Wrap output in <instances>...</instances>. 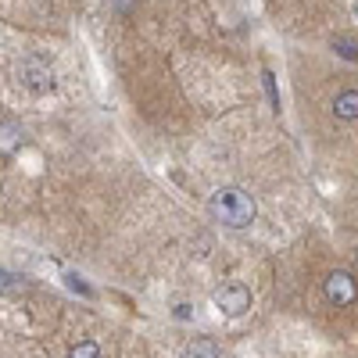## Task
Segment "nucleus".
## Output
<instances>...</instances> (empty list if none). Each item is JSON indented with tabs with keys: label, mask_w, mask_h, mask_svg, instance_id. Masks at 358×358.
Returning a JSON list of instances; mask_svg holds the SVG:
<instances>
[{
	"label": "nucleus",
	"mask_w": 358,
	"mask_h": 358,
	"mask_svg": "<svg viewBox=\"0 0 358 358\" xmlns=\"http://www.w3.org/2000/svg\"><path fill=\"white\" fill-rule=\"evenodd\" d=\"M326 297H330V305H337V308L355 305V297H358V283H355V276L344 273V268L330 273V276H326Z\"/></svg>",
	"instance_id": "20e7f679"
},
{
	"label": "nucleus",
	"mask_w": 358,
	"mask_h": 358,
	"mask_svg": "<svg viewBox=\"0 0 358 358\" xmlns=\"http://www.w3.org/2000/svg\"><path fill=\"white\" fill-rule=\"evenodd\" d=\"M355 18H358V0H355Z\"/></svg>",
	"instance_id": "ddd939ff"
},
{
	"label": "nucleus",
	"mask_w": 358,
	"mask_h": 358,
	"mask_svg": "<svg viewBox=\"0 0 358 358\" xmlns=\"http://www.w3.org/2000/svg\"><path fill=\"white\" fill-rule=\"evenodd\" d=\"M18 147H25V129H22V122H15V118H4V122H0V155L11 158Z\"/></svg>",
	"instance_id": "39448f33"
},
{
	"label": "nucleus",
	"mask_w": 358,
	"mask_h": 358,
	"mask_svg": "<svg viewBox=\"0 0 358 358\" xmlns=\"http://www.w3.org/2000/svg\"><path fill=\"white\" fill-rule=\"evenodd\" d=\"M334 50L344 62H358V40L355 36H334Z\"/></svg>",
	"instance_id": "6e6552de"
},
{
	"label": "nucleus",
	"mask_w": 358,
	"mask_h": 358,
	"mask_svg": "<svg viewBox=\"0 0 358 358\" xmlns=\"http://www.w3.org/2000/svg\"><path fill=\"white\" fill-rule=\"evenodd\" d=\"M262 79H265V90H268V101H273V108L280 111V94H276V83H273V72H262Z\"/></svg>",
	"instance_id": "9d476101"
},
{
	"label": "nucleus",
	"mask_w": 358,
	"mask_h": 358,
	"mask_svg": "<svg viewBox=\"0 0 358 358\" xmlns=\"http://www.w3.org/2000/svg\"><path fill=\"white\" fill-rule=\"evenodd\" d=\"M111 4H115V11H118V15H129V11L136 8V0H111Z\"/></svg>",
	"instance_id": "9b49d317"
},
{
	"label": "nucleus",
	"mask_w": 358,
	"mask_h": 358,
	"mask_svg": "<svg viewBox=\"0 0 358 358\" xmlns=\"http://www.w3.org/2000/svg\"><path fill=\"white\" fill-rule=\"evenodd\" d=\"M187 358H222V351L212 337H194L187 344Z\"/></svg>",
	"instance_id": "0eeeda50"
},
{
	"label": "nucleus",
	"mask_w": 358,
	"mask_h": 358,
	"mask_svg": "<svg viewBox=\"0 0 358 358\" xmlns=\"http://www.w3.org/2000/svg\"><path fill=\"white\" fill-rule=\"evenodd\" d=\"M0 190H4V187H0Z\"/></svg>",
	"instance_id": "4468645a"
},
{
	"label": "nucleus",
	"mask_w": 358,
	"mask_h": 358,
	"mask_svg": "<svg viewBox=\"0 0 358 358\" xmlns=\"http://www.w3.org/2000/svg\"><path fill=\"white\" fill-rule=\"evenodd\" d=\"M69 287H72V290H79V294H90V287H86L79 276H69Z\"/></svg>",
	"instance_id": "f8f14e48"
},
{
	"label": "nucleus",
	"mask_w": 358,
	"mask_h": 358,
	"mask_svg": "<svg viewBox=\"0 0 358 358\" xmlns=\"http://www.w3.org/2000/svg\"><path fill=\"white\" fill-rule=\"evenodd\" d=\"M208 212H212L215 222H222L229 229H248L255 222V215H258V204L241 187H219L212 194V201H208Z\"/></svg>",
	"instance_id": "f257e3e1"
},
{
	"label": "nucleus",
	"mask_w": 358,
	"mask_h": 358,
	"mask_svg": "<svg viewBox=\"0 0 358 358\" xmlns=\"http://www.w3.org/2000/svg\"><path fill=\"white\" fill-rule=\"evenodd\" d=\"M212 301H215V308H219L222 315L236 319V315H244V312L251 308V290H248L244 283H222V287L212 294Z\"/></svg>",
	"instance_id": "7ed1b4c3"
},
{
	"label": "nucleus",
	"mask_w": 358,
	"mask_h": 358,
	"mask_svg": "<svg viewBox=\"0 0 358 358\" xmlns=\"http://www.w3.org/2000/svg\"><path fill=\"white\" fill-rule=\"evenodd\" d=\"M69 358H101V348H97L94 341H79V344L69 351Z\"/></svg>",
	"instance_id": "1a4fd4ad"
},
{
	"label": "nucleus",
	"mask_w": 358,
	"mask_h": 358,
	"mask_svg": "<svg viewBox=\"0 0 358 358\" xmlns=\"http://www.w3.org/2000/svg\"><path fill=\"white\" fill-rule=\"evenodd\" d=\"M18 83L29 90V94H50V90H54V69L43 62V57H25V62L18 65Z\"/></svg>",
	"instance_id": "f03ea898"
},
{
	"label": "nucleus",
	"mask_w": 358,
	"mask_h": 358,
	"mask_svg": "<svg viewBox=\"0 0 358 358\" xmlns=\"http://www.w3.org/2000/svg\"><path fill=\"white\" fill-rule=\"evenodd\" d=\"M334 115L344 118V122H355V118H358V90H344V94H337Z\"/></svg>",
	"instance_id": "423d86ee"
}]
</instances>
